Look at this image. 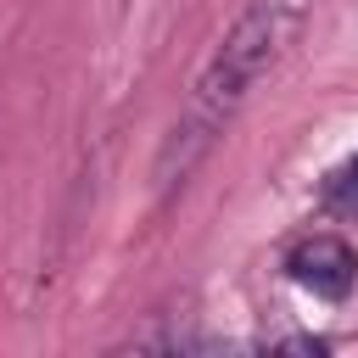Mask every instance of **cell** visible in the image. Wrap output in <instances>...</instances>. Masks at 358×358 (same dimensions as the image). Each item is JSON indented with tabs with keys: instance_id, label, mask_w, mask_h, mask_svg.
Wrapping results in <instances>:
<instances>
[{
	"instance_id": "6da1fadb",
	"label": "cell",
	"mask_w": 358,
	"mask_h": 358,
	"mask_svg": "<svg viewBox=\"0 0 358 358\" xmlns=\"http://www.w3.org/2000/svg\"><path fill=\"white\" fill-rule=\"evenodd\" d=\"M319 0H246L241 17L224 28V39L213 45L207 67L190 84L185 112L173 117L162 151H157V190L173 196L185 190V179L201 168V157L218 145V134L229 129V117L241 112V101L280 67V56L296 45V34L308 28Z\"/></svg>"
},
{
	"instance_id": "7a4b0ae2",
	"label": "cell",
	"mask_w": 358,
	"mask_h": 358,
	"mask_svg": "<svg viewBox=\"0 0 358 358\" xmlns=\"http://www.w3.org/2000/svg\"><path fill=\"white\" fill-rule=\"evenodd\" d=\"M280 268H285L291 285H302V291L319 296V302H347L352 285H358V252H352L336 229H308V235H296V241L285 246Z\"/></svg>"
},
{
	"instance_id": "3957f363",
	"label": "cell",
	"mask_w": 358,
	"mask_h": 358,
	"mask_svg": "<svg viewBox=\"0 0 358 358\" xmlns=\"http://www.w3.org/2000/svg\"><path fill=\"white\" fill-rule=\"evenodd\" d=\"M319 207H324L330 218L358 224V151H352L341 168H330V179H324V190H319Z\"/></svg>"
}]
</instances>
